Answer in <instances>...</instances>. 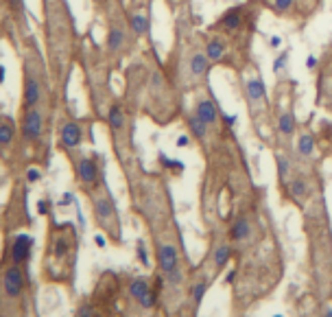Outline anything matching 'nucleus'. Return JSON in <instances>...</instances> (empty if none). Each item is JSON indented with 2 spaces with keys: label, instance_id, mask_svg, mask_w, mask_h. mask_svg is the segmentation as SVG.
<instances>
[{
  "label": "nucleus",
  "instance_id": "nucleus-27",
  "mask_svg": "<svg viewBox=\"0 0 332 317\" xmlns=\"http://www.w3.org/2000/svg\"><path fill=\"white\" fill-rule=\"evenodd\" d=\"M182 278H184V274H182V269H179V265L173 269V272L166 274V282H169L171 287H177L179 282H182Z\"/></svg>",
  "mask_w": 332,
  "mask_h": 317
},
{
  "label": "nucleus",
  "instance_id": "nucleus-42",
  "mask_svg": "<svg viewBox=\"0 0 332 317\" xmlns=\"http://www.w3.org/2000/svg\"><path fill=\"white\" fill-rule=\"evenodd\" d=\"M225 123H228V125H234V123H236V116H234V114H232V116H225Z\"/></svg>",
  "mask_w": 332,
  "mask_h": 317
},
{
  "label": "nucleus",
  "instance_id": "nucleus-46",
  "mask_svg": "<svg viewBox=\"0 0 332 317\" xmlns=\"http://www.w3.org/2000/svg\"><path fill=\"white\" fill-rule=\"evenodd\" d=\"M326 315H328V317H332V308H328V311H326Z\"/></svg>",
  "mask_w": 332,
  "mask_h": 317
},
{
  "label": "nucleus",
  "instance_id": "nucleus-12",
  "mask_svg": "<svg viewBox=\"0 0 332 317\" xmlns=\"http://www.w3.org/2000/svg\"><path fill=\"white\" fill-rule=\"evenodd\" d=\"M129 293H131V298L140 300L142 295H147V293H149V280H147V278H136V280H131V285H129Z\"/></svg>",
  "mask_w": 332,
  "mask_h": 317
},
{
  "label": "nucleus",
  "instance_id": "nucleus-8",
  "mask_svg": "<svg viewBox=\"0 0 332 317\" xmlns=\"http://www.w3.org/2000/svg\"><path fill=\"white\" fill-rule=\"evenodd\" d=\"M39 98H42V88H39V83L35 81V79H29V81H26V92H24L26 108L33 110L39 103Z\"/></svg>",
  "mask_w": 332,
  "mask_h": 317
},
{
  "label": "nucleus",
  "instance_id": "nucleus-15",
  "mask_svg": "<svg viewBox=\"0 0 332 317\" xmlns=\"http://www.w3.org/2000/svg\"><path fill=\"white\" fill-rule=\"evenodd\" d=\"M223 52H225V44L221 39H212L208 44V48H205V55H208L210 62H218V59L223 57Z\"/></svg>",
  "mask_w": 332,
  "mask_h": 317
},
{
  "label": "nucleus",
  "instance_id": "nucleus-44",
  "mask_svg": "<svg viewBox=\"0 0 332 317\" xmlns=\"http://www.w3.org/2000/svg\"><path fill=\"white\" fill-rule=\"evenodd\" d=\"M271 46H280V37H271Z\"/></svg>",
  "mask_w": 332,
  "mask_h": 317
},
{
  "label": "nucleus",
  "instance_id": "nucleus-21",
  "mask_svg": "<svg viewBox=\"0 0 332 317\" xmlns=\"http://www.w3.org/2000/svg\"><path fill=\"white\" fill-rule=\"evenodd\" d=\"M315 149V140L310 136H302L300 142H297V153L300 155H310Z\"/></svg>",
  "mask_w": 332,
  "mask_h": 317
},
{
  "label": "nucleus",
  "instance_id": "nucleus-39",
  "mask_svg": "<svg viewBox=\"0 0 332 317\" xmlns=\"http://www.w3.org/2000/svg\"><path fill=\"white\" fill-rule=\"evenodd\" d=\"M79 315H92V308L90 306H81V308H79Z\"/></svg>",
  "mask_w": 332,
  "mask_h": 317
},
{
  "label": "nucleus",
  "instance_id": "nucleus-25",
  "mask_svg": "<svg viewBox=\"0 0 332 317\" xmlns=\"http://www.w3.org/2000/svg\"><path fill=\"white\" fill-rule=\"evenodd\" d=\"M11 140H13V127H11V123H3V125H0V142L7 147Z\"/></svg>",
  "mask_w": 332,
  "mask_h": 317
},
{
  "label": "nucleus",
  "instance_id": "nucleus-18",
  "mask_svg": "<svg viewBox=\"0 0 332 317\" xmlns=\"http://www.w3.org/2000/svg\"><path fill=\"white\" fill-rule=\"evenodd\" d=\"M70 252V243L64 239V236H57V239H52V254H55V258H64L66 254Z\"/></svg>",
  "mask_w": 332,
  "mask_h": 317
},
{
  "label": "nucleus",
  "instance_id": "nucleus-5",
  "mask_svg": "<svg viewBox=\"0 0 332 317\" xmlns=\"http://www.w3.org/2000/svg\"><path fill=\"white\" fill-rule=\"evenodd\" d=\"M62 142L66 149H75L81 142V127L77 123H66L62 129Z\"/></svg>",
  "mask_w": 332,
  "mask_h": 317
},
{
  "label": "nucleus",
  "instance_id": "nucleus-36",
  "mask_svg": "<svg viewBox=\"0 0 332 317\" xmlns=\"http://www.w3.org/2000/svg\"><path fill=\"white\" fill-rule=\"evenodd\" d=\"M46 208H48V203H46V201H37V213H39V215H46V213H48Z\"/></svg>",
  "mask_w": 332,
  "mask_h": 317
},
{
  "label": "nucleus",
  "instance_id": "nucleus-28",
  "mask_svg": "<svg viewBox=\"0 0 332 317\" xmlns=\"http://www.w3.org/2000/svg\"><path fill=\"white\" fill-rule=\"evenodd\" d=\"M278 173H280L282 180L289 175V160L284 155H278Z\"/></svg>",
  "mask_w": 332,
  "mask_h": 317
},
{
  "label": "nucleus",
  "instance_id": "nucleus-32",
  "mask_svg": "<svg viewBox=\"0 0 332 317\" xmlns=\"http://www.w3.org/2000/svg\"><path fill=\"white\" fill-rule=\"evenodd\" d=\"M160 160H162V164L164 167H169V169H184V164L182 162H177V160H169L164 153H160Z\"/></svg>",
  "mask_w": 332,
  "mask_h": 317
},
{
  "label": "nucleus",
  "instance_id": "nucleus-24",
  "mask_svg": "<svg viewBox=\"0 0 332 317\" xmlns=\"http://www.w3.org/2000/svg\"><path fill=\"white\" fill-rule=\"evenodd\" d=\"M289 188H291V195H293V197H297V199L306 195V182H304V180H300V177L291 182V186H289Z\"/></svg>",
  "mask_w": 332,
  "mask_h": 317
},
{
  "label": "nucleus",
  "instance_id": "nucleus-33",
  "mask_svg": "<svg viewBox=\"0 0 332 317\" xmlns=\"http://www.w3.org/2000/svg\"><path fill=\"white\" fill-rule=\"evenodd\" d=\"M291 5H293V0H275V9L278 11H289Z\"/></svg>",
  "mask_w": 332,
  "mask_h": 317
},
{
  "label": "nucleus",
  "instance_id": "nucleus-14",
  "mask_svg": "<svg viewBox=\"0 0 332 317\" xmlns=\"http://www.w3.org/2000/svg\"><path fill=\"white\" fill-rule=\"evenodd\" d=\"M131 29H134L136 35H144V33H149V18L144 16V13H136V16H131Z\"/></svg>",
  "mask_w": 332,
  "mask_h": 317
},
{
  "label": "nucleus",
  "instance_id": "nucleus-19",
  "mask_svg": "<svg viewBox=\"0 0 332 317\" xmlns=\"http://www.w3.org/2000/svg\"><path fill=\"white\" fill-rule=\"evenodd\" d=\"M230 256H232V247H230V245H218L216 252H214V262H216V267H225V265H228Z\"/></svg>",
  "mask_w": 332,
  "mask_h": 317
},
{
  "label": "nucleus",
  "instance_id": "nucleus-1",
  "mask_svg": "<svg viewBox=\"0 0 332 317\" xmlns=\"http://www.w3.org/2000/svg\"><path fill=\"white\" fill-rule=\"evenodd\" d=\"M3 285H5V293L9 298H18L24 289V276L20 272V267H7L5 272V278H3Z\"/></svg>",
  "mask_w": 332,
  "mask_h": 317
},
{
  "label": "nucleus",
  "instance_id": "nucleus-43",
  "mask_svg": "<svg viewBox=\"0 0 332 317\" xmlns=\"http://www.w3.org/2000/svg\"><path fill=\"white\" fill-rule=\"evenodd\" d=\"M5 77H7V72H5V66H0V81H5Z\"/></svg>",
  "mask_w": 332,
  "mask_h": 317
},
{
  "label": "nucleus",
  "instance_id": "nucleus-17",
  "mask_svg": "<svg viewBox=\"0 0 332 317\" xmlns=\"http://www.w3.org/2000/svg\"><path fill=\"white\" fill-rule=\"evenodd\" d=\"M123 39H125V35H123L121 29H112L109 35H107V50L116 52V50L123 46Z\"/></svg>",
  "mask_w": 332,
  "mask_h": 317
},
{
  "label": "nucleus",
  "instance_id": "nucleus-10",
  "mask_svg": "<svg viewBox=\"0 0 332 317\" xmlns=\"http://www.w3.org/2000/svg\"><path fill=\"white\" fill-rule=\"evenodd\" d=\"M208 55H201V52H195L192 55V59H190V72L195 77H201V75H205L208 72Z\"/></svg>",
  "mask_w": 332,
  "mask_h": 317
},
{
  "label": "nucleus",
  "instance_id": "nucleus-30",
  "mask_svg": "<svg viewBox=\"0 0 332 317\" xmlns=\"http://www.w3.org/2000/svg\"><path fill=\"white\" fill-rule=\"evenodd\" d=\"M136 252H138V258H140V262H142V265H149V254H147V245H144L142 241L138 243V249H136Z\"/></svg>",
  "mask_w": 332,
  "mask_h": 317
},
{
  "label": "nucleus",
  "instance_id": "nucleus-7",
  "mask_svg": "<svg viewBox=\"0 0 332 317\" xmlns=\"http://www.w3.org/2000/svg\"><path fill=\"white\" fill-rule=\"evenodd\" d=\"M96 217L103 226H107V221H112L116 217L114 213V203H112L107 197H98L96 199Z\"/></svg>",
  "mask_w": 332,
  "mask_h": 317
},
{
  "label": "nucleus",
  "instance_id": "nucleus-45",
  "mask_svg": "<svg viewBox=\"0 0 332 317\" xmlns=\"http://www.w3.org/2000/svg\"><path fill=\"white\" fill-rule=\"evenodd\" d=\"M234 276H236L234 272H230V274H228V278H225V280H228V282H232V280H234Z\"/></svg>",
  "mask_w": 332,
  "mask_h": 317
},
{
  "label": "nucleus",
  "instance_id": "nucleus-31",
  "mask_svg": "<svg viewBox=\"0 0 332 317\" xmlns=\"http://www.w3.org/2000/svg\"><path fill=\"white\" fill-rule=\"evenodd\" d=\"M140 304H142V308H153L155 306V293H147V295H142L140 298Z\"/></svg>",
  "mask_w": 332,
  "mask_h": 317
},
{
  "label": "nucleus",
  "instance_id": "nucleus-38",
  "mask_svg": "<svg viewBox=\"0 0 332 317\" xmlns=\"http://www.w3.org/2000/svg\"><path fill=\"white\" fill-rule=\"evenodd\" d=\"M94 241H96V245H98V247H105V239H103L101 234H96V236H94Z\"/></svg>",
  "mask_w": 332,
  "mask_h": 317
},
{
  "label": "nucleus",
  "instance_id": "nucleus-13",
  "mask_svg": "<svg viewBox=\"0 0 332 317\" xmlns=\"http://www.w3.org/2000/svg\"><path fill=\"white\" fill-rule=\"evenodd\" d=\"M249 232H251V228H249V221L247 219H238L234 226H232V239H234V241L247 239Z\"/></svg>",
  "mask_w": 332,
  "mask_h": 317
},
{
  "label": "nucleus",
  "instance_id": "nucleus-34",
  "mask_svg": "<svg viewBox=\"0 0 332 317\" xmlns=\"http://www.w3.org/2000/svg\"><path fill=\"white\" fill-rule=\"evenodd\" d=\"M39 177H42V173H39L37 169H29V173H26V180H29V184H35Z\"/></svg>",
  "mask_w": 332,
  "mask_h": 317
},
{
  "label": "nucleus",
  "instance_id": "nucleus-2",
  "mask_svg": "<svg viewBox=\"0 0 332 317\" xmlns=\"http://www.w3.org/2000/svg\"><path fill=\"white\" fill-rule=\"evenodd\" d=\"M31 245H33V239L29 234H20L16 236L11 245V256H13V262H24L31 254Z\"/></svg>",
  "mask_w": 332,
  "mask_h": 317
},
{
  "label": "nucleus",
  "instance_id": "nucleus-20",
  "mask_svg": "<svg viewBox=\"0 0 332 317\" xmlns=\"http://www.w3.org/2000/svg\"><path fill=\"white\" fill-rule=\"evenodd\" d=\"M125 125V116H123V112L118 105H112V110H109V127L112 129H121Z\"/></svg>",
  "mask_w": 332,
  "mask_h": 317
},
{
  "label": "nucleus",
  "instance_id": "nucleus-9",
  "mask_svg": "<svg viewBox=\"0 0 332 317\" xmlns=\"http://www.w3.org/2000/svg\"><path fill=\"white\" fill-rule=\"evenodd\" d=\"M197 114L203 118L208 125H214L216 123V105L212 101H199L197 105Z\"/></svg>",
  "mask_w": 332,
  "mask_h": 317
},
{
  "label": "nucleus",
  "instance_id": "nucleus-35",
  "mask_svg": "<svg viewBox=\"0 0 332 317\" xmlns=\"http://www.w3.org/2000/svg\"><path fill=\"white\" fill-rule=\"evenodd\" d=\"M151 83H153L155 90L160 88V85H162V75H160V72H153V77H151Z\"/></svg>",
  "mask_w": 332,
  "mask_h": 317
},
{
  "label": "nucleus",
  "instance_id": "nucleus-6",
  "mask_svg": "<svg viewBox=\"0 0 332 317\" xmlns=\"http://www.w3.org/2000/svg\"><path fill=\"white\" fill-rule=\"evenodd\" d=\"M96 175H98V171H96L94 160H90V157H81V160H79V177H81V182L83 184H94Z\"/></svg>",
  "mask_w": 332,
  "mask_h": 317
},
{
  "label": "nucleus",
  "instance_id": "nucleus-37",
  "mask_svg": "<svg viewBox=\"0 0 332 317\" xmlns=\"http://www.w3.org/2000/svg\"><path fill=\"white\" fill-rule=\"evenodd\" d=\"M188 142H190L188 136H179L177 138V147H188Z\"/></svg>",
  "mask_w": 332,
  "mask_h": 317
},
{
  "label": "nucleus",
  "instance_id": "nucleus-40",
  "mask_svg": "<svg viewBox=\"0 0 332 317\" xmlns=\"http://www.w3.org/2000/svg\"><path fill=\"white\" fill-rule=\"evenodd\" d=\"M70 201H72V195H70V193H66V195H64V199L59 201V203H62V206H66V203H70Z\"/></svg>",
  "mask_w": 332,
  "mask_h": 317
},
{
  "label": "nucleus",
  "instance_id": "nucleus-26",
  "mask_svg": "<svg viewBox=\"0 0 332 317\" xmlns=\"http://www.w3.org/2000/svg\"><path fill=\"white\" fill-rule=\"evenodd\" d=\"M205 289H208V280H199V282H195V287H192V298H195L197 304L203 300Z\"/></svg>",
  "mask_w": 332,
  "mask_h": 317
},
{
  "label": "nucleus",
  "instance_id": "nucleus-23",
  "mask_svg": "<svg viewBox=\"0 0 332 317\" xmlns=\"http://www.w3.org/2000/svg\"><path fill=\"white\" fill-rule=\"evenodd\" d=\"M278 127H280V131H282L284 136H291V134H293V127H295V125H293V116H291V114H282L280 116V123H278Z\"/></svg>",
  "mask_w": 332,
  "mask_h": 317
},
{
  "label": "nucleus",
  "instance_id": "nucleus-4",
  "mask_svg": "<svg viewBox=\"0 0 332 317\" xmlns=\"http://www.w3.org/2000/svg\"><path fill=\"white\" fill-rule=\"evenodd\" d=\"M177 265H179L177 249L173 247V245H162L160 247V269H162V274L173 272Z\"/></svg>",
  "mask_w": 332,
  "mask_h": 317
},
{
  "label": "nucleus",
  "instance_id": "nucleus-41",
  "mask_svg": "<svg viewBox=\"0 0 332 317\" xmlns=\"http://www.w3.org/2000/svg\"><path fill=\"white\" fill-rule=\"evenodd\" d=\"M315 64H317V59H315L313 55H310V57L306 59V66H308V68H313V66H315Z\"/></svg>",
  "mask_w": 332,
  "mask_h": 317
},
{
  "label": "nucleus",
  "instance_id": "nucleus-22",
  "mask_svg": "<svg viewBox=\"0 0 332 317\" xmlns=\"http://www.w3.org/2000/svg\"><path fill=\"white\" fill-rule=\"evenodd\" d=\"M238 24H241V16H238L236 9H232L230 13H225V18H223V26H225V29L234 31V29H238Z\"/></svg>",
  "mask_w": 332,
  "mask_h": 317
},
{
  "label": "nucleus",
  "instance_id": "nucleus-16",
  "mask_svg": "<svg viewBox=\"0 0 332 317\" xmlns=\"http://www.w3.org/2000/svg\"><path fill=\"white\" fill-rule=\"evenodd\" d=\"M188 125H190V129H192V134H195L197 138H205V134H208V127L210 125L203 121L201 116H190V121H188Z\"/></svg>",
  "mask_w": 332,
  "mask_h": 317
},
{
  "label": "nucleus",
  "instance_id": "nucleus-11",
  "mask_svg": "<svg viewBox=\"0 0 332 317\" xmlns=\"http://www.w3.org/2000/svg\"><path fill=\"white\" fill-rule=\"evenodd\" d=\"M264 94H267V88H264V83L260 79H251V81H247V96L251 101H260V98H264Z\"/></svg>",
  "mask_w": 332,
  "mask_h": 317
},
{
  "label": "nucleus",
  "instance_id": "nucleus-29",
  "mask_svg": "<svg viewBox=\"0 0 332 317\" xmlns=\"http://www.w3.org/2000/svg\"><path fill=\"white\" fill-rule=\"evenodd\" d=\"M287 59H289V52H282V55L273 62V72H282L287 68Z\"/></svg>",
  "mask_w": 332,
  "mask_h": 317
},
{
  "label": "nucleus",
  "instance_id": "nucleus-3",
  "mask_svg": "<svg viewBox=\"0 0 332 317\" xmlns=\"http://www.w3.org/2000/svg\"><path fill=\"white\" fill-rule=\"evenodd\" d=\"M42 114L33 108L29 110V114H26V121H24V136L31 138V140H35V138L42 136Z\"/></svg>",
  "mask_w": 332,
  "mask_h": 317
}]
</instances>
